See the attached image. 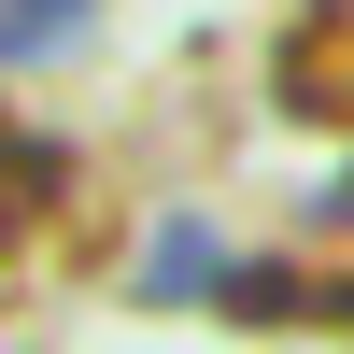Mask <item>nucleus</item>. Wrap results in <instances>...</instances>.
Here are the masks:
<instances>
[{
	"label": "nucleus",
	"mask_w": 354,
	"mask_h": 354,
	"mask_svg": "<svg viewBox=\"0 0 354 354\" xmlns=\"http://www.w3.org/2000/svg\"><path fill=\"white\" fill-rule=\"evenodd\" d=\"M142 298H227V227H156Z\"/></svg>",
	"instance_id": "nucleus-1"
},
{
	"label": "nucleus",
	"mask_w": 354,
	"mask_h": 354,
	"mask_svg": "<svg viewBox=\"0 0 354 354\" xmlns=\"http://www.w3.org/2000/svg\"><path fill=\"white\" fill-rule=\"evenodd\" d=\"M85 15H100V0H0V71L71 57V43H85Z\"/></svg>",
	"instance_id": "nucleus-2"
}]
</instances>
